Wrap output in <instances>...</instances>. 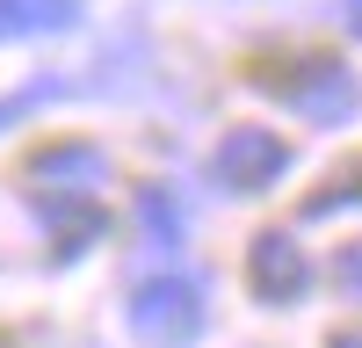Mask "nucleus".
<instances>
[{
  "label": "nucleus",
  "mask_w": 362,
  "mask_h": 348,
  "mask_svg": "<svg viewBox=\"0 0 362 348\" xmlns=\"http://www.w3.org/2000/svg\"><path fill=\"white\" fill-rule=\"evenodd\" d=\"M37 218L58 232V261H80L87 247H102V232H109L95 196H37Z\"/></svg>",
  "instance_id": "nucleus-6"
},
{
  "label": "nucleus",
  "mask_w": 362,
  "mask_h": 348,
  "mask_svg": "<svg viewBox=\"0 0 362 348\" xmlns=\"http://www.w3.org/2000/svg\"><path fill=\"white\" fill-rule=\"evenodd\" d=\"M210 174H218L232 196H261V189H276L290 174V145L276 131H261V124H232L218 138V153H210Z\"/></svg>",
  "instance_id": "nucleus-3"
},
{
  "label": "nucleus",
  "mask_w": 362,
  "mask_h": 348,
  "mask_svg": "<svg viewBox=\"0 0 362 348\" xmlns=\"http://www.w3.org/2000/svg\"><path fill=\"white\" fill-rule=\"evenodd\" d=\"M138 232H145V247H160V254H174L189 240V203H181L174 182H145L138 189Z\"/></svg>",
  "instance_id": "nucleus-7"
},
{
  "label": "nucleus",
  "mask_w": 362,
  "mask_h": 348,
  "mask_svg": "<svg viewBox=\"0 0 362 348\" xmlns=\"http://www.w3.org/2000/svg\"><path fill=\"white\" fill-rule=\"evenodd\" d=\"M58 95H73V80H29L22 95H8V102H0V124H15V116L44 109V102H58Z\"/></svg>",
  "instance_id": "nucleus-9"
},
{
  "label": "nucleus",
  "mask_w": 362,
  "mask_h": 348,
  "mask_svg": "<svg viewBox=\"0 0 362 348\" xmlns=\"http://www.w3.org/2000/svg\"><path fill=\"white\" fill-rule=\"evenodd\" d=\"M261 87L283 95V109L305 116L312 131H341V124H355V109H362V80H355V66H341V58H305V66H290L283 80L261 73Z\"/></svg>",
  "instance_id": "nucleus-2"
},
{
  "label": "nucleus",
  "mask_w": 362,
  "mask_h": 348,
  "mask_svg": "<svg viewBox=\"0 0 362 348\" xmlns=\"http://www.w3.org/2000/svg\"><path fill=\"white\" fill-rule=\"evenodd\" d=\"M66 29H80V0H0V44L66 37Z\"/></svg>",
  "instance_id": "nucleus-8"
},
{
  "label": "nucleus",
  "mask_w": 362,
  "mask_h": 348,
  "mask_svg": "<svg viewBox=\"0 0 362 348\" xmlns=\"http://www.w3.org/2000/svg\"><path fill=\"white\" fill-rule=\"evenodd\" d=\"M203 327H210V290H203V276L167 269V276H153V283L131 290V334L145 348H196Z\"/></svg>",
  "instance_id": "nucleus-1"
},
{
  "label": "nucleus",
  "mask_w": 362,
  "mask_h": 348,
  "mask_svg": "<svg viewBox=\"0 0 362 348\" xmlns=\"http://www.w3.org/2000/svg\"><path fill=\"white\" fill-rule=\"evenodd\" d=\"M334 290L348 305H362V240H348L341 254H334Z\"/></svg>",
  "instance_id": "nucleus-10"
},
{
  "label": "nucleus",
  "mask_w": 362,
  "mask_h": 348,
  "mask_svg": "<svg viewBox=\"0 0 362 348\" xmlns=\"http://www.w3.org/2000/svg\"><path fill=\"white\" fill-rule=\"evenodd\" d=\"M109 174H116L109 153L87 145V138H58L44 153H29V182L44 196H95V189H109Z\"/></svg>",
  "instance_id": "nucleus-5"
},
{
  "label": "nucleus",
  "mask_w": 362,
  "mask_h": 348,
  "mask_svg": "<svg viewBox=\"0 0 362 348\" xmlns=\"http://www.w3.org/2000/svg\"><path fill=\"white\" fill-rule=\"evenodd\" d=\"M341 15H348V29L362 37V0H341Z\"/></svg>",
  "instance_id": "nucleus-11"
},
{
  "label": "nucleus",
  "mask_w": 362,
  "mask_h": 348,
  "mask_svg": "<svg viewBox=\"0 0 362 348\" xmlns=\"http://www.w3.org/2000/svg\"><path fill=\"white\" fill-rule=\"evenodd\" d=\"M326 348H362V327H348V334H334Z\"/></svg>",
  "instance_id": "nucleus-12"
},
{
  "label": "nucleus",
  "mask_w": 362,
  "mask_h": 348,
  "mask_svg": "<svg viewBox=\"0 0 362 348\" xmlns=\"http://www.w3.org/2000/svg\"><path fill=\"white\" fill-rule=\"evenodd\" d=\"M247 290L261 305H297L312 290V254L290 240V232H254L247 247Z\"/></svg>",
  "instance_id": "nucleus-4"
}]
</instances>
